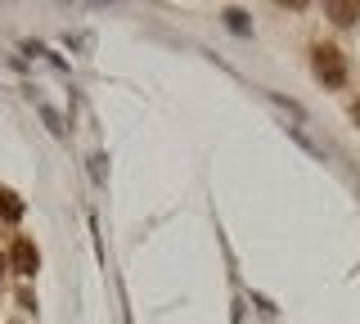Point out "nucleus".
I'll return each instance as SVG.
<instances>
[{"label": "nucleus", "mask_w": 360, "mask_h": 324, "mask_svg": "<svg viewBox=\"0 0 360 324\" xmlns=\"http://www.w3.org/2000/svg\"><path fill=\"white\" fill-rule=\"evenodd\" d=\"M0 216H5V221H18L22 216V203L9 194V189H0Z\"/></svg>", "instance_id": "nucleus-3"}, {"label": "nucleus", "mask_w": 360, "mask_h": 324, "mask_svg": "<svg viewBox=\"0 0 360 324\" xmlns=\"http://www.w3.org/2000/svg\"><path fill=\"white\" fill-rule=\"evenodd\" d=\"M0 266H5V261H0Z\"/></svg>", "instance_id": "nucleus-5"}, {"label": "nucleus", "mask_w": 360, "mask_h": 324, "mask_svg": "<svg viewBox=\"0 0 360 324\" xmlns=\"http://www.w3.org/2000/svg\"><path fill=\"white\" fill-rule=\"evenodd\" d=\"M329 14H338V23H356L360 9H356V5H329Z\"/></svg>", "instance_id": "nucleus-4"}, {"label": "nucleus", "mask_w": 360, "mask_h": 324, "mask_svg": "<svg viewBox=\"0 0 360 324\" xmlns=\"http://www.w3.org/2000/svg\"><path fill=\"white\" fill-rule=\"evenodd\" d=\"M9 261H14L18 275H37V266H41L37 243H32V239H14V248H9Z\"/></svg>", "instance_id": "nucleus-2"}, {"label": "nucleus", "mask_w": 360, "mask_h": 324, "mask_svg": "<svg viewBox=\"0 0 360 324\" xmlns=\"http://www.w3.org/2000/svg\"><path fill=\"white\" fill-rule=\"evenodd\" d=\"M315 72H320L329 86H342V82H347V63H342V54H338V50H315Z\"/></svg>", "instance_id": "nucleus-1"}]
</instances>
